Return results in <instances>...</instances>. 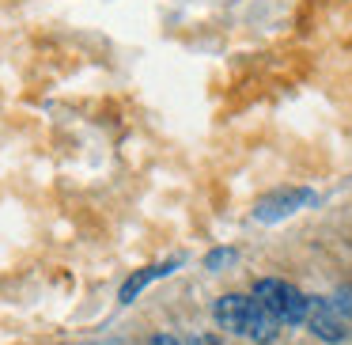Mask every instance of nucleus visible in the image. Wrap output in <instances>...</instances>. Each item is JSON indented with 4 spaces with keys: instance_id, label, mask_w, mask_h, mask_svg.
<instances>
[{
    "instance_id": "obj_5",
    "label": "nucleus",
    "mask_w": 352,
    "mask_h": 345,
    "mask_svg": "<svg viewBox=\"0 0 352 345\" xmlns=\"http://www.w3.org/2000/svg\"><path fill=\"white\" fill-rule=\"evenodd\" d=\"M178 266H182V258H170V262H160V266H148V269H140V273H133L129 281L122 284V292H118V300H122V304H133V300H137L140 292H144L148 284L155 281V277H167V273H175Z\"/></svg>"
},
{
    "instance_id": "obj_6",
    "label": "nucleus",
    "mask_w": 352,
    "mask_h": 345,
    "mask_svg": "<svg viewBox=\"0 0 352 345\" xmlns=\"http://www.w3.org/2000/svg\"><path fill=\"white\" fill-rule=\"evenodd\" d=\"M276 326H280V322L254 300V315H250V322H246V337L258 342V345H269V342H276Z\"/></svg>"
},
{
    "instance_id": "obj_4",
    "label": "nucleus",
    "mask_w": 352,
    "mask_h": 345,
    "mask_svg": "<svg viewBox=\"0 0 352 345\" xmlns=\"http://www.w3.org/2000/svg\"><path fill=\"white\" fill-rule=\"evenodd\" d=\"M254 315V300L250 296H239V292H231V296H220L216 300V322H220L223 330H231V334H246V322H250Z\"/></svg>"
},
{
    "instance_id": "obj_1",
    "label": "nucleus",
    "mask_w": 352,
    "mask_h": 345,
    "mask_svg": "<svg viewBox=\"0 0 352 345\" xmlns=\"http://www.w3.org/2000/svg\"><path fill=\"white\" fill-rule=\"evenodd\" d=\"M254 300H258L276 322H288V326L307 322V311H311V296H303V292L292 289L280 277H261V281H254Z\"/></svg>"
},
{
    "instance_id": "obj_3",
    "label": "nucleus",
    "mask_w": 352,
    "mask_h": 345,
    "mask_svg": "<svg viewBox=\"0 0 352 345\" xmlns=\"http://www.w3.org/2000/svg\"><path fill=\"white\" fill-rule=\"evenodd\" d=\"M307 326H311V334L322 337V342H344V337H349V330H344V319L333 311V304H329V300H311Z\"/></svg>"
},
{
    "instance_id": "obj_9",
    "label": "nucleus",
    "mask_w": 352,
    "mask_h": 345,
    "mask_svg": "<svg viewBox=\"0 0 352 345\" xmlns=\"http://www.w3.org/2000/svg\"><path fill=\"white\" fill-rule=\"evenodd\" d=\"M186 345H223V342H220V337H216V334H193V337H190V342H186Z\"/></svg>"
},
{
    "instance_id": "obj_2",
    "label": "nucleus",
    "mask_w": 352,
    "mask_h": 345,
    "mask_svg": "<svg viewBox=\"0 0 352 345\" xmlns=\"http://www.w3.org/2000/svg\"><path fill=\"white\" fill-rule=\"evenodd\" d=\"M314 194L311 190H276V194H265V198L258 201V209H254V216H258L261 224H276L284 220V216L299 213L303 205H314Z\"/></svg>"
},
{
    "instance_id": "obj_10",
    "label": "nucleus",
    "mask_w": 352,
    "mask_h": 345,
    "mask_svg": "<svg viewBox=\"0 0 352 345\" xmlns=\"http://www.w3.org/2000/svg\"><path fill=\"white\" fill-rule=\"evenodd\" d=\"M148 345H182V342H178L175 334H152V337H148Z\"/></svg>"
},
{
    "instance_id": "obj_7",
    "label": "nucleus",
    "mask_w": 352,
    "mask_h": 345,
    "mask_svg": "<svg viewBox=\"0 0 352 345\" xmlns=\"http://www.w3.org/2000/svg\"><path fill=\"white\" fill-rule=\"evenodd\" d=\"M235 258H239V254L231 251V247H220V251H212V254L205 258V269H212V273H220L223 266H235Z\"/></svg>"
},
{
    "instance_id": "obj_8",
    "label": "nucleus",
    "mask_w": 352,
    "mask_h": 345,
    "mask_svg": "<svg viewBox=\"0 0 352 345\" xmlns=\"http://www.w3.org/2000/svg\"><path fill=\"white\" fill-rule=\"evenodd\" d=\"M329 304H333V311L341 315V319H352V289H341Z\"/></svg>"
}]
</instances>
